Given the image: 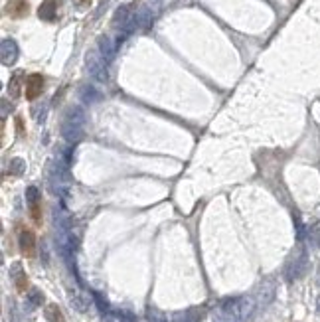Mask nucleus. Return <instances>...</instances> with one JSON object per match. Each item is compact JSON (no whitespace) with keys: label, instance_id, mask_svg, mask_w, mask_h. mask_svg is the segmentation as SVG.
Instances as JSON below:
<instances>
[{"label":"nucleus","instance_id":"f257e3e1","mask_svg":"<svg viewBox=\"0 0 320 322\" xmlns=\"http://www.w3.org/2000/svg\"><path fill=\"white\" fill-rule=\"evenodd\" d=\"M85 111L81 105H71V107L65 111L63 115V121H61V136L69 142V144H75L83 138V127H85Z\"/></svg>","mask_w":320,"mask_h":322},{"label":"nucleus","instance_id":"f03ea898","mask_svg":"<svg viewBox=\"0 0 320 322\" xmlns=\"http://www.w3.org/2000/svg\"><path fill=\"white\" fill-rule=\"evenodd\" d=\"M107 61L103 59V55L99 54V52H95V50H89L87 54H85V65H87V71H89V75L93 77L95 81H99V83H105L109 79V73H107Z\"/></svg>","mask_w":320,"mask_h":322},{"label":"nucleus","instance_id":"7ed1b4c3","mask_svg":"<svg viewBox=\"0 0 320 322\" xmlns=\"http://www.w3.org/2000/svg\"><path fill=\"white\" fill-rule=\"evenodd\" d=\"M0 57L4 65H14L18 59V44L12 38H4L0 44Z\"/></svg>","mask_w":320,"mask_h":322},{"label":"nucleus","instance_id":"20e7f679","mask_svg":"<svg viewBox=\"0 0 320 322\" xmlns=\"http://www.w3.org/2000/svg\"><path fill=\"white\" fill-rule=\"evenodd\" d=\"M40 198H42V194H40L38 186H28L26 202H28V206H30V212H32V217H34L36 223L42 221V217H40V215H42V210H40Z\"/></svg>","mask_w":320,"mask_h":322},{"label":"nucleus","instance_id":"39448f33","mask_svg":"<svg viewBox=\"0 0 320 322\" xmlns=\"http://www.w3.org/2000/svg\"><path fill=\"white\" fill-rule=\"evenodd\" d=\"M44 91V77L40 73H30L26 77V99L34 101L42 95Z\"/></svg>","mask_w":320,"mask_h":322},{"label":"nucleus","instance_id":"423d86ee","mask_svg":"<svg viewBox=\"0 0 320 322\" xmlns=\"http://www.w3.org/2000/svg\"><path fill=\"white\" fill-rule=\"evenodd\" d=\"M18 245H20V251H22L24 255L32 257V255H34V249H36V235H34V231L20 229V233H18Z\"/></svg>","mask_w":320,"mask_h":322},{"label":"nucleus","instance_id":"0eeeda50","mask_svg":"<svg viewBox=\"0 0 320 322\" xmlns=\"http://www.w3.org/2000/svg\"><path fill=\"white\" fill-rule=\"evenodd\" d=\"M10 279L14 281L18 293H26L28 277H26V273L22 271V265H20V263H12V265H10Z\"/></svg>","mask_w":320,"mask_h":322},{"label":"nucleus","instance_id":"6e6552de","mask_svg":"<svg viewBox=\"0 0 320 322\" xmlns=\"http://www.w3.org/2000/svg\"><path fill=\"white\" fill-rule=\"evenodd\" d=\"M253 310H255V302H253L251 298H247V296L237 298V318H239V320L243 322L251 320Z\"/></svg>","mask_w":320,"mask_h":322},{"label":"nucleus","instance_id":"1a4fd4ad","mask_svg":"<svg viewBox=\"0 0 320 322\" xmlns=\"http://www.w3.org/2000/svg\"><path fill=\"white\" fill-rule=\"evenodd\" d=\"M202 316H204V308L194 306V308H188V310H182V312H176L172 316V322H200Z\"/></svg>","mask_w":320,"mask_h":322},{"label":"nucleus","instance_id":"9d476101","mask_svg":"<svg viewBox=\"0 0 320 322\" xmlns=\"http://www.w3.org/2000/svg\"><path fill=\"white\" fill-rule=\"evenodd\" d=\"M97 48H99V54L103 55V59H105L107 63L115 59V52H117V48H115V44H113V40H111L109 36H101V38H99Z\"/></svg>","mask_w":320,"mask_h":322},{"label":"nucleus","instance_id":"9b49d317","mask_svg":"<svg viewBox=\"0 0 320 322\" xmlns=\"http://www.w3.org/2000/svg\"><path fill=\"white\" fill-rule=\"evenodd\" d=\"M131 16H133V12H131V6H129V4L119 6V8H117V12H115V16H113V26L125 28V24L131 20Z\"/></svg>","mask_w":320,"mask_h":322},{"label":"nucleus","instance_id":"f8f14e48","mask_svg":"<svg viewBox=\"0 0 320 322\" xmlns=\"http://www.w3.org/2000/svg\"><path fill=\"white\" fill-rule=\"evenodd\" d=\"M154 14L142 4L140 8H138V12H136V20H138V30H148V28L152 26V22H154Z\"/></svg>","mask_w":320,"mask_h":322},{"label":"nucleus","instance_id":"ddd939ff","mask_svg":"<svg viewBox=\"0 0 320 322\" xmlns=\"http://www.w3.org/2000/svg\"><path fill=\"white\" fill-rule=\"evenodd\" d=\"M24 71H16L10 81H8V93H10V97L12 99H18L20 97V91H22V81H24Z\"/></svg>","mask_w":320,"mask_h":322},{"label":"nucleus","instance_id":"4468645a","mask_svg":"<svg viewBox=\"0 0 320 322\" xmlns=\"http://www.w3.org/2000/svg\"><path fill=\"white\" fill-rule=\"evenodd\" d=\"M55 10H57V2L55 0H46L40 8H38V16L46 22H53L55 20Z\"/></svg>","mask_w":320,"mask_h":322},{"label":"nucleus","instance_id":"2eb2a0df","mask_svg":"<svg viewBox=\"0 0 320 322\" xmlns=\"http://www.w3.org/2000/svg\"><path fill=\"white\" fill-rule=\"evenodd\" d=\"M69 304H71L77 312H87V308H89L87 296L77 293V291H69Z\"/></svg>","mask_w":320,"mask_h":322},{"label":"nucleus","instance_id":"dca6fc26","mask_svg":"<svg viewBox=\"0 0 320 322\" xmlns=\"http://www.w3.org/2000/svg\"><path fill=\"white\" fill-rule=\"evenodd\" d=\"M79 97L83 103H95V101H99V91L93 87V85H83L79 89Z\"/></svg>","mask_w":320,"mask_h":322},{"label":"nucleus","instance_id":"f3484780","mask_svg":"<svg viewBox=\"0 0 320 322\" xmlns=\"http://www.w3.org/2000/svg\"><path fill=\"white\" fill-rule=\"evenodd\" d=\"M8 12H10L12 16H16V18L28 14V0H12V2L8 4Z\"/></svg>","mask_w":320,"mask_h":322},{"label":"nucleus","instance_id":"a211bd4d","mask_svg":"<svg viewBox=\"0 0 320 322\" xmlns=\"http://www.w3.org/2000/svg\"><path fill=\"white\" fill-rule=\"evenodd\" d=\"M46 318H48V322H65L63 312L59 310L57 304H48V308H46Z\"/></svg>","mask_w":320,"mask_h":322},{"label":"nucleus","instance_id":"6ab92c4d","mask_svg":"<svg viewBox=\"0 0 320 322\" xmlns=\"http://www.w3.org/2000/svg\"><path fill=\"white\" fill-rule=\"evenodd\" d=\"M24 170H26V162L22 160V158H12V160H10V174L22 176Z\"/></svg>","mask_w":320,"mask_h":322},{"label":"nucleus","instance_id":"aec40b11","mask_svg":"<svg viewBox=\"0 0 320 322\" xmlns=\"http://www.w3.org/2000/svg\"><path fill=\"white\" fill-rule=\"evenodd\" d=\"M213 322H237V316H235L233 312H229V310L219 308L217 314L213 316Z\"/></svg>","mask_w":320,"mask_h":322},{"label":"nucleus","instance_id":"412c9836","mask_svg":"<svg viewBox=\"0 0 320 322\" xmlns=\"http://www.w3.org/2000/svg\"><path fill=\"white\" fill-rule=\"evenodd\" d=\"M146 318H148V322H168V316L162 314L158 308H152V306L146 310Z\"/></svg>","mask_w":320,"mask_h":322},{"label":"nucleus","instance_id":"4be33fe9","mask_svg":"<svg viewBox=\"0 0 320 322\" xmlns=\"http://www.w3.org/2000/svg\"><path fill=\"white\" fill-rule=\"evenodd\" d=\"M265 289H267V285H261V289H259V296H257L261 304H267V302H271V300H273V285L269 287V291H265Z\"/></svg>","mask_w":320,"mask_h":322},{"label":"nucleus","instance_id":"5701e85b","mask_svg":"<svg viewBox=\"0 0 320 322\" xmlns=\"http://www.w3.org/2000/svg\"><path fill=\"white\" fill-rule=\"evenodd\" d=\"M32 115H34V119L38 121V123H44L46 121V115H48V107L46 105H36V107H32Z\"/></svg>","mask_w":320,"mask_h":322},{"label":"nucleus","instance_id":"b1692460","mask_svg":"<svg viewBox=\"0 0 320 322\" xmlns=\"http://www.w3.org/2000/svg\"><path fill=\"white\" fill-rule=\"evenodd\" d=\"M28 300L32 306H40L44 302V295L38 291V289H30V295H28Z\"/></svg>","mask_w":320,"mask_h":322},{"label":"nucleus","instance_id":"393cba45","mask_svg":"<svg viewBox=\"0 0 320 322\" xmlns=\"http://www.w3.org/2000/svg\"><path fill=\"white\" fill-rule=\"evenodd\" d=\"M144 6H146L154 16H158V12L162 10V0H144Z\"/></svg>","mask_w":320,"mask_h":322},{"label":"nucleus","instance_id":"a878e982","mask_svg":"<svg viewBox=\"0 0 320 322\" xmlns=\"http://www.w3.org/2000/svg\"><path fill=\"white\" fill-rule=\"evenodd\" d=\"M93 298H95V302H97V306L101 308V312L103 314H107L109 312V304H107V300L103 298V296L99 295V293H93Z\"/></svg>","mask_w":320,"mask_h":322},{"label":"nucleus","instance_id":"bb28decb","mask_svg":"<svg viewBox=\"0 0 320 322\" xmlns=\"http://www.w3.org/2000/svg\"><path fill=\"white\" fill-rule=\"evenodd\" d=\"M117 318L121 322H136V316H134L133 312H129V310H119V312H117Z\"/></svg>","mask_w":320,"mask_h":322},{"label":"nucleus","instance_id":"cd10ccee","mask_svg":"<svg viewBox=\"0 0 320 322\" xmlns=\"http://www.w3.org/2000/svg\"><path fill=\"white\" fill-rule=\"evenodd\" d=\"M6 115H8V101L4 99L2 101V119H6Z\"/></svg>","mask_w":320,"mask_h":322},{"label":"nucleus","instance_id":"c85d7f7f","mask_svg":"<svg viewBox=\"0 0 320 322\" xmlns=\"http://www.w3.org/2000/svg\"><path fill=\"white\" fill-rule=\"evenodd\" d=\"M314 235H316V243H318V247H320V229L316 231V233H314Z\"/></svg>","mask_w":320,"mask_h":322}]
</instances>
